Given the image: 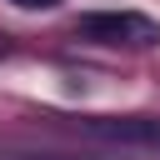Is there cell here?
<instances>
[{
	"label": "cell",
	"mask_w": 160,
	"mask_h": 160,
	"mask_svg": "<svg viewBox=\"0 0 160 160\" xmlns=\"http://www.w3.org/2000/svg\"><path fill=\"white\" fill-rule=\"evenodd\" d=\"M75 30H80L85 40H95V45H150V40H160L155 20H145V15H135V10H100V15H80Z\"/></svg>",
	"instance_id": "1"
},
{
	"label": "cell",
	"mask_w": 160,
	"mask_h": 160,
	"mask_svg": "<svg viewBox=\"0 0 160 160\" xmlns=\"http://www.w3.org/2000/svg\"><path fill=\"white\" fill-rule=\"evenodd\" d=\"M85 130L105 135V140H120V145L160 150V115H95V120H85Z\"/></svg>",
	"instance_id": "2"
},
{
	"label": "cell",
	"mask_w": 160,
	"mask_h": 160,
	"mask_svg": "<svg viewBox=\"0 0 160 160\" xmlns=\"http://www.w3.org/2000/svg\"><path fill=\"white\" fill-rule=\"evenodd\" d=\"M10 5H20V10H50L55 0H10Z\"/></svg>",
	"instance_id": "3"
}]
</instances>
